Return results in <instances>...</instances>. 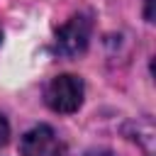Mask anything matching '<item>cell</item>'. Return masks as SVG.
I'll return each instance as SVG.
<instances>
[{"mask_svg":"<svg viewBox=\"0 0 156 156\" xmlns=\"http://www.w3.org/2000/svg\"><path fill=\"white\" fill-rule=\"evenodd\" d=\"M0 41H2V29H0Z\"/></svg>","mask_w":156,"mask_h":156,"instance_id":"cell-7","label":"cell"},{"mask_svg":"<svg viewBox=\"0 0 156 156\" xmlns=\"http://www.w3.org/2000/svg\"><path fill=\"white\" fill-rule=\"evenodd\" d=\"M151 2H154V0H146V20H149V22H151V17H154V12H151Z\"/></svg>","mask_w":156,"mask_h":156,"instance_id":"cell-6","label":"cell"},{"mask_svg":"<svg viewBox=\"0 0 156 156\" xmlns=\"http://www.w3.org/2000/svg\"><path fill=\"white\" fill-rule=\"evenodd\" d=\"M7 141H10V124H7V119L0 115V149H2Z\"/></svg>","mask_w":156,"mask_h":156,"instance_id":"cell-4","label":"cell"},{"mask_svg":"<svg viewBox=\"0 0 156 156\" xmlns=\"http://www.w3.org/2000/svg\"><path fill=\"white\" fill-rule=\"evenodd\" d=\"M85 156H115L112 151H107V149H98V151H88Z\"/></svg>","mask_w":156,"mask_h":156,"instance_id":"cell-5","label":"cell"},{"mask_svg":"<svg viewBox=\"0 0 156 156\" xmlns=\"http://www.w3.org/2000/svg\"><path fill=\"white\" fill-rule=\"evenodd\" d=\"M44 100L54 112H76L83 105V80L71 73H61L49 80L44 90Z\"/></svg>","mask_w":156,"mask_h":156,"instance_id":"cell-1","label":"cell"},{"mask_svg":"<svg viewBox=\"0 0 156 156\" xmlns=\"http://www.w3.org/2000/svg\"><path fill=\"white\" fill-rule=\"evenodd\" d=\"M20 154L22 156H63V146L49 124H39L24 132L20 141Z\"/></svg>","mask_w":156,"mask_h":156,"instance_id":"cell-3","label":"cell"},{"mask_svg":"<svg viewBox=\"0 0 156 156\" xmlns=\"http://www.w3.org/2000/svg\"><path fill=\"white\" fill-rule=\"evenodd\" d=\"M93 32V20L88 15H73L56 32V51L63 56H78L85 51Z\"/></svg>","mask_w":156,"mask_h":156,"instance_id":"cell-2","label":"cell"}]
</instances>
